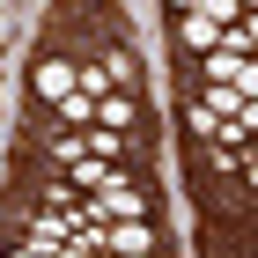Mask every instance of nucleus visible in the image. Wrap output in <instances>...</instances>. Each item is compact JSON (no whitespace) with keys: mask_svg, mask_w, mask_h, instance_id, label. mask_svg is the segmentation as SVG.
<instances>
[{"mask_svg":"<svg viewBox=\"0 0 258 258\" xmlns=\"http://www.w3.org/2000/svg\"><path fill=\"white\" fill-rule=\"evenodd\" d=\"M103 221H155V184L133 177L111 192H89V229H103Z\"/></svg>","mask_w":258,"mask_h":258,"instance_id":"obj_1","label":"nucleus"},{"mask_svg":"<svg viewBox=\"0 0 258 258\" xmlns=\"http://www.w3.org/2000/svg\"><path fill=\"white\" fill-rule=\"evenodd\" d=\"M30 89H37L44 111H52V103H67V96L81 89V59H74V52H44V59L30 67Z\"/></svg>","mask_w":258,"mask_h":258,"instance_id":"obj_2","label":"nucleus"},{"mask_svg":"<svg viewBox=\"0 0 258 258\" xmlns=\"http://www.w3.org/2000/svg\"><path fill=\"white\" fill-rule=\"evenodd\" d=\"M177 44L192 52V59H207V52L221 44V22H214V15H199V8H177Z\"/></svg>","mask_w":258,"mask_h":258,"instance_id":"obj_3","label":"nucleus"},{"mask_svg":"<svg viewBox=\"0 0 258 258\" xmlns=\"http://www.w3.org/2000/svg\"><path fill=\"white\" fill-rule=\"evenodd\" d=\"M52 118H67V125H96V96H89V89H74L67 103H52Z\"/></svg>","mask_w":258,"mask_h":258,"instance_id":"obj_4","label":"nucleus"},{"mask_svg":"<svg viewBox=\"0 0 258 258\" xmlns=\"http://www.w3.org/2000/svg\"><path fill=\"white\" fill-rule=\"evenodd\" d=\"M199 15H214L221 30H229V22H243V15H251V8H243V0H199Z\"/></svg>","mask_w":258,"mask_h":258,"instance_id":"obj_5","label":"nucleus"},{"mask_svg":"<svg viewBox=\"0 0 258 258\" xmlns=\"http://www.w3.org/2000/svg\"><path fill=\"white\" fill-rule=\"evenodd\" d=\"M236 37H243V52H258V8H251V15L236 22Z\"/></svg>","mask_w":258,"mask_h":258,"instance_id":"obj_6","label":"nucleus"},{"mask_svg":"<svg viewBox=\"0 0 258 258\" xmlns=\"http://www.w3.org/2000/svg\"><path fill=\"white\" fill-rule=\"evenodd\" d=\"M243 184H251V199H258V148H243V170H236Z\"/></svg>","mask_w":258,"mask_h":258,"instance_id":"obj_7","label":"nucleus"},{"mask_svg":"<svg viewBox=\"0 0 258 258\" xmlns=\"http://www.w3.org/2000/svg\"><path fill=\"white\" fill-rule=\"evenodd\" d=\"M170 8H199V0H170Z\"/></svg>","mask_w":258,"mask_h":258,"instance_id":"obj_8","label":"nucleus"}]
</instances>
